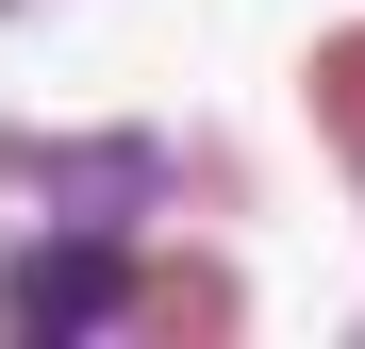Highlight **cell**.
I'll use <instances>...</instances> for the list:
<instances>
[{
  "instance_id": "6da1fadb",
  "label": "cell",
  "mask_w": 365,
  "mask_h": 349,
  "mask_svg": "<svg viewBox=\"0 0 365 349\" xmlns=\"http://www.w3.org/2000/svg\"><path fill=\"white\" fill-rule=\"evenodd\" d=\"M116 300V250H67V266H17V316L34 333H67V316H100Z\"/></svg>"
}]
</instances>
